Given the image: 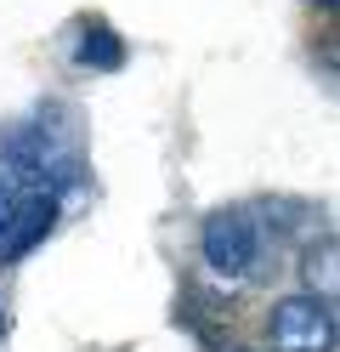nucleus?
<instances>
[{
	"mask_svg": "<svg viewBox=\"0 0 340 352\" xmlns=\"http://www.w3.org/2000/svg\"><path fill=\"white\" fill-rule=\"evenodd\" d=\"M306 284H312L306 296H324L329 301V290H335V239L329 233H324V245L306 250Z\"/></svg>",
	"mask_w": 340,
	"mask_h": 352,
	"instance_id": "39448f33",
	"label": "nucleus"
},
{
	"mask_svg": "<svg viewBox=\"0 0 340 352\" xmlns=\"http://www.w3.org/2000/svg\"><path fill=\"white\" fill-rule=\"evenodd\" d=\"M57 210H63V199H52V193H23L17 199V210H12V228H6V239H0V267H12V261H23L45 233L57 228Z\"/></svg>",
	"mask_w": 340,
	"mask_h": 352,
	"instance_id": "7ed1b4c3",
	"label": "nucleus"
},
{
	"mask_svg": "<svg viewBox=\"0 0 340 352\" xmlns=\"http://www.w3.org/2000/svg\"><path fill=\"white\" fill-rule=\"evenodd\" d=\"M272 352H335V307L324 296H284L267 313Z\"/></svg>",
	"mask_w": 340,
	"mask_h": 352,
	"instance_id": "f03ea898",
	"label": "nucleus"
},
{
	"mask_svg": "<svg viewBox=\"0 0 340 352\" xmlns=\"http://www.w3.org/2000/svg\"><path fill=\"white\" fill-rule=\"evenodd\" d=\"M17 199H23V193L6 182V176H0V239H6V228H12V210H17Z\"/></svg>",
	"mask_w": 340,
	"mask_h": 352,
	"instance_id": "423d86ee",
	"label": "nucleus"
},
{
	"mask_svg": "<svg viewBox=\"0 0 340 352\" xmlns=\"http://www.w3.org/2000/svg\"><path fill=\"white\" fill-rule=\"evenodd\" d=\"M74 63L91 69V74H113V69L125 63V40L113 34L108 23H85L80 40H74Z\"/></svg>",
	"mask_w": 340,
	"mask_h": 352,
	"instance_id": "20e7f679",
	"label": "nucleus"
},
{
	"mask_svg": "<svg viewBox=\"0 0 340 352\" xmlns=\"http://www.w3.org/2000/svg\"><path fill=\"white\" fill-rule=\"evenodd\" d=\"M233 352H249V346H233Z\"/></svg>",
	"mask_w": 340,
	"mask_h": 352,
	"instance_id": "6e6552de",
	"label": "nucleus"
},
{
	"mask_svg": "<svg viewBox=\"0 0 340 352\" xmlns=\"http://www.w3.org/2000/svg\"><path fill=\"white\" fill-rule=\"evenodd\" d=\"M0 329H6V307H0Z\"/></svg>",
	"mask_w": 340,
	"mask_h": 352,
	"instance_id": "0eeeda50",
	"label": "nucleus"
},
{
	"mask_svg": "<svg viewBox=\"0 0 340 352\" xmlns=\"http://www.w3.org/2000/svg\"><path fill=\"white\" fill-rule=\"evenodd\" d=\"M199 256H204V267H210L216 278H227V284L256 278V261H261V228H256V216H249V210H216V216H204Z\"/></svg>",
	"mask_w": 340,
	"mask_h": 352,
	"instance_id": "f257e3e1",
	"label": "nucleus"
}]
</instances>
